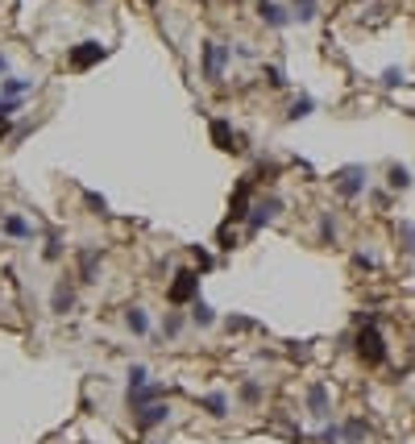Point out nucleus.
Masks as SVG:
<instances>
[{
    "mask_svg": "<svg viewBox=\"0 0 415 444\" xmlns=\"http://www.w3.org/2000/svg\"><path fill=\"white\" fill-rule=\"evenodd\" d=\"M357 357L366 366H382L387 362V341H382V332L374 324H362V332H357Z\"/></svg>",
    "mask_w": 415,
    "mask_h": 444,
    "instance_id": "1",
    "label": "nucleus"
},
{
    "mask_svg": "<svg viewBox=\"0 0 415 444\" xmlns=\"http://www.w3.org/2000/svg\"><path fill=\"white\" fill-rule=\"evenodd\" d=\"M366 183H370V175H366V166H341L337 175H333V187L345 195V199H357L362 191H366Z\"/></svg>",
    "mask_w": 415,
    "mask_h": 444,
    "instance_id": "2",
    "label": "nucleus"
},
{
    "mask_svg": "<svg viewBox=\"0 0 415 444\" xmlns=\"http://www.w3.org/2000/svg\"><path fill=\"white\" fill-rule=\"evenodd\" d=\"M200 58H204V79L220 83V79H224V62H229V46L204 42V46H200Z\"/></svg>",
    "mask_w": 415,
    "mask_h": 444,
    "instance_id": "3",
    "label": "nucleus"
},
{
    "mask_svg": "<svg viewBox=\"0 0 415 444\" xmlns=\"http://www.w3.org/2000/svg\"><path fill=\"white\" fill-rule=\"evenodd\" d=\"M166 299H170V303H191V299H200V274H195V270H179L175 283H170V291H166Z\"/></svg>",
    "mask_w": 415,
    "mask_h": 444,
    "instance_id": "4",
    "label": "nucleus"
},
{
    "mask_svg": "<svg viewBox=\"0 0 415 444\" xmlns=\"http://www.w3.org/2000/svg\"><path fill=\"white\" fill-rule=\"evenodd\" d=\"M279 208H283V204H279L274 195H266V199H258V204H249V216H245V220H249V233H258L262 224H270V220L279 216Z\"/></svg>",
    "mask_w": 415,
    "mask_h": 444,
    "instance_id": "5",
    "label": "nucleus"
},
{
    "mask_svg": "<svg viewBox=\"0 0 415 444\" xmlns=\"http://www.w3.org/2000/svg\"><path fill=\"white\" fill-rule=\"evenodd\" d=\"M100 58H104V46H100V42H79V46L71 50V58H67V62H71L75 71H87V66H91V62H100Z\"/></svg>",
    "mask_w": 415,
    "mask_h": 444,
    "instance_id": "6",
    "label": "nucleus"
},
{
    "mask_svg": "<svg viewBox=\"0 0 415 444\" xmlns=\"http://www.w3.org/2000/svg\"><path fill=\"white\" fill-rule=\"evenodd\" d=\"M308 411H312L316 420H328L333 399H328V387H324V382H312V387H308Z\"/></svg>",
    "mask_w": 415,
    "mask_h": 444,
    "instance_id": "7",
    "label": "nucleus"
},
{
    "mask_svg": "<svg viewBox=\"0 0 415 444\" xmlns=\"http://www.w3.org/2000/svg\"><path fill=\"white\" fill-rule=\"evenodd\" d=\"M258 17H262L270 29H287V25H291V12H287L279 0H258Z\"/></svg>",
    "mask_w": 415,
    "mask_h": 444,
    "instance_id": "8",
    "label": "nucleus"
},
{
    "mask_svg": "<svg viewBox=\"0 0 415 444\" xmlns=\"http://www.w3.org/2000/svg\"><path fill=\"white\" fill-rule=\"evenodd\" d=\"M212 141H216L220 150H245V145H241V137L233 133V125H229V121H220V116L212 121Z\"/></svg>",
    "mask_w": 415,
    "mask_h": 444,
    "instance_id": "9",
    "label": "nucleus"
},
{
    "mask_svg": "<svg viewBox=\"0 0 415 444\" xmlns=\"http://www.w3.org/2000/svg\"><path fill=\"white\" fill-rule=\"evenodd\" d=\"M249 195H254V179H241L237 183V195H233V220H245L249 216Z\"/></svg>",
    "mask_w": 415,
    "mask_h": 444,
    "instance_id": "10",
    "label": "nucleus"
},
{
    "mask_svg": "<svg viewBox=\"0 0 415 444\" xmlns=\"http://www.w3.org/2000/svg\"><path fill=\"white\" fill-rule=\"evenodd\" d=\"M158 399H162V387H158V382H145V387L129 391V407H133V411H141V407H150V403H158Z\"/></svg>",
    "mask_w": 415,
    "mask_h": 444,
    "instance_id": "11",
    "label": "nucleus"
},
{
    "mask_svg": "<svg viewBox=\"0 0 415 444\" xmlns=\"http://www.w3.org/2000/svg\"><path fill=\"white\" fill-rule=\"evenodd\" d=\"M100 274V249H79V283H96Z\"/></svg>",
    "mask_w": 415,
    "mask_h": 444,
    "instance_id": "12",
    "label": "nucleus"
},
{
    "mask_svg": "<svg viewBox=\"0 0 415 444\" xmlns=\"http://www.w3.org/2000/svg\"><path fill=\"white\" fill-rule=\"evenodd\" d=\"M166 416H170V411H166V403H150V407H141V411H137V428H141V432H150V428H158Z\"/></svg>",
    "mask_w": 415,
    "mask_h": 444,
    "instance_id": "13",
    "label": "nucleus"
},
{
    "mask_svg": "<svg viewBox=\"0 0 415 444\" xmlns=\"http://www.w3.org/2000/svg\"><path fill=\"white\" fill-rule=\"evenodd\" d=\"M71 308H75V291H71L67 283H58V287H54V295H50V312H58V316H67Z\"/></svg>",
    "mask_w": 415,
    "mask_h": 444,
    "instance_id": "14",
    "label": "nucleus"
},
{
    "mask_svg": "<svg viewBox=\"0 0 415 444\" xmlns=\"http://www.w3.org/2000/svg\"><path fill=\"white\" fill-rule=\"evenodd\" d=\"M125 328H129L133 337H145V332H150V316H145V308H125Z\"/></svg>",
    "mask_w": 415,
    "mask_h": 444,
    "instance_id": "15",
    "label": "nucleus"
},
{
    "mask_svg": "<svg viewBox=\"0 0 415 444\" xmlns=\"http://www.w3.org/2000/svg\"><path fill=\"white\" fill-rule=\"evenodd\" d=\"M29 87H33L29 79H17V75H8V79H0V100H21Z\"/></svg>",
    "mask_w": 415,
    "mask_h": 444,
    "instance_id": "16",
    "label": "nucleus"
},
{
    "mask_svg": "<svg viewBox=\"0 0 415 444\" xmlns=\"http://www.w3.org/2000/svg\"><path fill=\"white\" fill-rule=\"evenodd\" d=\"M4 233L17 237V241H33V224L25 216H4Z\"/></svg>",
    "mask_w": 415,
    "mask_h": 444,
    "instance_id": "17",
    "label": "nucleus"
},
{
    "mask_svg": "<svg viewBox=\"0 0 415 444\" xmlns=\"http://www.w3.org/2000/svg\"><path fill=\"white\" fill-rule=\"evenodd\" d=\"M191 320H195L200 328H212V324H216V312H212L204 299H191Z\"/></svg>",
    "mask_w": 415,
    "mask_h": 444,
    "instance_id": "18",
    "label": "nucleus"
},
{
    "mask_svg": "<svg viewBox=\"0 0 415 444\" xmlns=\"http://www.w3.org/2000/svg\"><path fill=\"white\" fill-rule=\"evenodd\" d=\"M312 112H316V100H312V96H299V100L291 104L287 121H303V116H312Z\"/></svg>",
    "mask_w": 415,
    "mask_h": 444,
    "instance_id": "19",
    "label": "nucleus"
},
{
    "mask_svg": "<svg viewBox=\"0 0 415 444\" xmlns=\"http://www.w3.org/2000/svg\"><path fill=\"white\" fill-rule=\"evenodd\" d=\"M387 183H391L395 191H407V187H412V170H407V166H391V170H387Z\"/></svg>",
    "mask_w": 415,
    "mask_h": 444,
    "instance_id": "20",
    "label": "nucleus"
},
{
    "mask_svg": "<svg viewBox=\"0 0 415 444\" xmlns=\"http://www.w3.org/2000/svg\"><path fill=\"white\" fill-rule=\"evenodd\" d=\"M341 436H345L349 444H357V441H366V436H370V428H366V420H349V424L341 428Z\"/></svg>",
    "mask_w": 415,
    "mask_h": 444,
    "instance_id": "21",
    "label": "nucleus"
},
{
    "mask_svg": "<svg viewBox=\"0 0 415 444\" xmlns=\"http://www.w3.org/2000/svg\"><path fill=\"white\" fill-rule=\"evenodd\" d=\"M204 407H208V416H229V399H224L220 391H212V395H204Z\"/></svg>",
    "mask_w": 415,
    "mask_h": 444,
    "instance_id": "22",
    "label": "nucleus"
},
{
    "mask_svg": "<svg viewBox=\"0 0 415 444\" xmlns=\"http://www.w3.org/2000/svg\"><path fill=\"white\" fill-rule=\"evenodd\" d=\"M291 4H295V8H291V21H303V25H308V21L316 17V0H291Z\"/></svg>",
    "mask_w": 415,
    "mask_h": 444,
    "instance_id": "23",
    "label": "nucleus"
},
{
    "mask_svg": "<svg viewBox=\"0 0 415 444\" xmlns=\"http://www.w3.org/2000/svg\"><path fill=\"white\" fill-rule=\"evenodd\" d=\"M241 403H245V407H258V403H262V387H258V382H241Z\"/></svg>",
    "mask_w": 415,
    "mask_h": 444,
    "instance_id": "24",
    "label": "nucleus"
},
{
    "mask_svg": "<svg viewBox=\"0 0 415 444\" xmlns=\"http://www.w3.org/2000/svg\"><path fill=\"white\" fill-rule=\"evenodd\" d=\"M183 332V316L179 312H166V320H162V337H179Z\"/></svg>",
    "mask_w": 415,
    "mask_h": 444,
    "instance_id": "25",
    "label": "nucleus"
},
{
    "mask_svg": "<svg viewBox=\"0 0 415 444\" xmlns=\"http://www.w3.org/2000/svg\"><path fill=\"white\" fill-rule=\"evenodd\" d=\"M399 237H403V249L415 254V224L412 220H399Z\"/></svg>",
    "mask_w": 415,
    "mask_h": 444,
    "instance_id": "26",
    "label": "nucleus"
},
{
    "mask_svg": "<svg viewBox=\"0 0 415 444\" xmlns=\"http://www.w3.org/2000/svg\"><path fill=\"white\" fill-rule=\"evenodd\" d=\"M145 382H150L145 366H133V370H129V391H137V387H145Z\"/></svg>",
    "mask_w": 415,
    "mask_h": 444,
    "instance_id": "27",
    "label": "nucleus"
},
{
    "mask_svg": "<svg viewBox=\"0 0 415 444\" xmlns=\"http://www.w3.org/2000/svg\"><path fill=\"white\" fill-rule=\"evenodd\" d=\"M382 83H387V87H399V83H403V66H387V71H382Z\"/></svg>",
    "mask_w": 415,
    "mask_h": 444,
    "instance_id": "28",
    "label": "nucleus"
},
{
    "mask_svg": "<svg viewBox=\"0 0 415 444\" xmlns=\"http://www.w3.org/2000/svg\"><path fill=\"white\" fill-rule=\"evenodd\" d=\"M320 237H324V241L337 237V220H333V216H320Z\"/></svg>",
    "mask_w": 415,
    "mask_h": 444,
    "instance_id": "29",
    "label": "nucleus"
},
{
    "mask_svg": "<svg viewBox=\"0 0 415 444\" xmlns=\"http://www.w3.org/2000/svg\"><path fill=\"white\" fill-rule=\"evenodd\" d=\"M266 79H270V87H287V75L279 66H266Z\"/></svg>",
    "mask_w": 415,
    "mask_h": 444,
    "instance_id": "30",
    "label": "nucleus"
},
{
    "mask_svg": "<svg viewBox=\"0 0 415 444\" xmlns=\"http://www.w3.org/2000/svg\"><path fill=\"white\" fill-rule=\"evenodd\" d=\"M58 254H62V241L50 237V241H46V262H58Z\"/></svg>",
    "mask_w": 415,
    "mask_h": 444,
    "instance_id": "31",
    "label": "nucleus"
},
{
    "mask_svg": "<svg viewBox=\"0 0 415 444\" xmlns=\"http://www.w3.org/2000/svg\"><path fill=\"white\" fill-rule=\"evenodd\" d=\"M195 262H200V270H212V258H208V254H204L200 245H195Z\"/></svg>",
    "mask_w": 415,
    "mask_h": 444,
    "instance_id": "32",
    "label": "nucleus"
},
{
    "mask_svg": "<svg viewBox=\"0 0 415 444\" xmlns=\"http://www.w3.org/2000/svg\"><path fill=\"white\" fill-rule=\"evenodd\" d=\"M4 71H8V58H4V54H0V75H4Z\"/></svg>",
    "mask_w": 415,
    "mask_h": 444,
    "instance_id": "33",
    "label": "nucleus"
}]
</instances>
